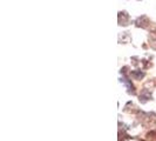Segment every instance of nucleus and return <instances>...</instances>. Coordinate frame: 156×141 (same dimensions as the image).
<instances>
[{"mask_svg": "<svg viewBox=\"0 0 156 141\" xmlns=\"http://www.w3.org/2000/svg\"><path fill=\"white\" fill-rule=\"evenodd\" d=\"M141 141H143V140H141Z\"/></svg>", "mask_w": 156, "mask_h": 141, "instance_id": "1", "label": "nucleus"}]
</instances>
